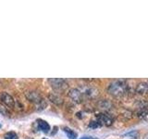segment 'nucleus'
Segmentation results:
<instances>
[{
  "label": "nucleus",
  "instance_id": "nucleus-20",
  "mask_svg": "<svg viewBox=\"0 0 148 139\" xmlns=\"http://www.w3.org/2000/svg\"><path fill=\"white\" fill-rule=\"evenodd\" d=\"M43 139H47V138H43Z\"/></svg>",
  "mask_w": 148,
  "mask_h": 139
},
{
  "label": "nucleus",
  "instance_id": "nucleus-14",
  "mask_svg": "<svg viewBox=\"0 0 148 139\" xmlns=\"http://www.w3.org/2000/svg\"><path fill=\"white\" fill-rule=\"evenodd\" d=\"M5 139H18V134L15 132H8L5 134Z\"/></svg>",
  "mask_w": 148,
  "mask_h": 139
},
{
  "label": "nucleus",
  "instance_id": "nucleus-2",
  "mask_svg": "<svg viewBox=\"0 0 148 139\" xmlns=\"http://www.w3.org/2000/svg\"><path fill=\"white\" fill-rule=\"evenodd\" d=\"M48 82L51 85V87L55 91V93H57V94L64 92L68 88V83L64 79H59V78L49 79Z\"/></svg>",
  "mask_w": 148,
  "mask_h": 139
},
{
  "label": "nucleus",
  "instance_id": "nucleus-5",
  "mask_svg": "<svg viewBox=\"0 0 148 139\" xmlns=\"http://www.w3.org/2000/svg\"><path fill=\"white\" fill-rule=\"evenodd\" d=\"M0 100H1V102L4 105H6L8 108L12 109L15 107V100H14L12 96H10L7 92H2L0 94Z\"/></svg>",
  "mask_w": 148,
  "mask_h": 139
},
{
  "label": "nucleus",
  "instance_id": "nucleus-16",
  "mask_svg": "<svg viewBox=\"0 0 148 139\" xmlns=\"http://www.w3.org/2000/svg\"><path fill=\"white\" fill-rule=\"evenodd\" d=\"M137 134H138V133L136 131H132V132H130V133H125L124 136H132V137H133V136H137Z\"/></svg>",
  "mask_w": 148,
  "mask_h": 139
},
{
  "label": "nucleus",
  "instance_id": "nucleus-8",
  "mask_svg": "<svg viewBox=\"0 0 148 139\" xmlns=\"http://www.w3.org/2000/svg\"><path fill=\"white\" fill-rule=\"evenodd\" d=\"M37 125H38V128L43 131L44 133H49L50 132V125L48 122H46L45 120L38 119L37 120Z\"/></svg>",
  "mask_w": 148,
  "mask_h": 139
},
{
  "label": "nucleus",
  "instance_id": "nucleus-12",
  "mask_svg": "<svg viewBox=\"0 0 148 139\" xmlns=\"http://www.w3.org/2000/svg\"><path fill=\"white\" fill-rule=\"evenodd\" d=\"M63 130H64V132L67 133V136L69 139H76L77 138V133L74 131H72V130H71L68 127H64Z\"/></svg>",
  "mask_w": 148,
  "mask_h": 139
},
{
  "label": "nucleus",
  "instance_id": "nucleus-3",
  "mask_svg": "<svg viewBox=\"0 0 148 139\" xmlns=\"http://www.w3.org/2000/svg\"><path fill=\"white\" fill-rule=\"evenodd\" d=\"M78 89L82 93L83 98H94L98 95V90L95 86L86 85L80 86V88H78Z\"/></svg>",
  "mask_w": 148,
  "mask_h": 139
},
{
  "label": "nucleus",
  "instance_id": "nucleus-17",
  "mask_svg": "<svg viewBox=\"0 0 148 139\" xmlns=\"http://www.w3.org/2000/svg\"><path fill=\"white\" fill-rule=\"evenodd\" d=\"M0 112H2L4 115H8V111L5 108H3V107H0Z\"/></svg>",
  "mask_w": 148,
  "mask_h": 139
},
{
  "label": "nucleus",
  "instance_id": "nucleus-18",
  "mask_svg": "<svg viewBox=\"0 0 148 139\" xmlns=\"http://www.w3.org/2000/svg\"><path fill=\"white\" fill-rule=\"evenodd\" d=\"M80 139H97V138L92 137V136H83V137H82Z\"/></svg>",
  "mask_w": 148,
  "mask_h": 139
},
{
  "label": "nucleus",
  "instance_id": "nucleus-19",
  "mask_svg": "<svg viewBox=\"0 0 148 139\" xmlns=\"http://www.w3.org/2000/svg\"><path fill=\"white\" fill-rule=\"evenodd\" d=\"M143 139H148V133H146V134H145V137H143Z\"/></svg>",
  "mask_w": 148,
  "mask_h": 139
},
{
  "label": "nucleus",
  "instance_id": "nucleus-1",
  "mask_svg": "<svg viewBox=\"0 0 148 139\" xmlns=\"http://www.w3.org/2000/svg\"><path fill=\"white\" fill-rule=\"evenodd\" d=\"M128 85L125 80H115L111 82L108 87V94L114 97H121L127 93Z\"/></svg>",
  "mask_w": 148,
  "mask_h": 139
},
{
  "label": "nucleus",
  "instance_id": "nucleus-6",
  "mask_svg": "<svg viewBox=\"0 0 148 139\" xmlns=\"http://www.w3.org/2000/svg\"><path fill=\"white\" fill-rule=\"evenodd\" d=\"M69 96L71 97V100H73L76 103H82L83 101V96L82 95V93L80 92V90L78 88H72L69 91Z\"/></svg>",
  "mask_w": 148,
  "mask_h": 139
},
{
  "label": "nucleus",
  "instance_id": "nucleus-11",
  "mask_svg": "<svg viewBox=\"0 0 148 139\" xmlns=\"http://www.w3.org/2000/svg\"><path fill=\"white\" fill-rule=\"evenodd\" d=\"M137 116L141 120H148V109H140V110L137 112Z\"/></svg>",
  "mask_w": 148,
  "mask_h": 139
},
{
  "label": "nucleus",
  "instance_id": "nucleus-10",
  "mask_svg": "<svg viewBox=\"0 0 148 139\" xmlns=\"http://www.w3.org/2000/svg\"><path fill=\"white\" fill-rule=\"evenodd\" d=\"M148 91V83H140L136 86V93L139 95H145Z\"/></svg>",
  "mask_w": 148,
  "mask_h": 139
},
{
  "label": "nucleus",
  "instance_id": "nucleus-15",
  "mask_svg": "<svg viewBox=\"0 0 148 139\" xmlns=\"http://www.w3.org/2000/svg\"><path fill=\"white\" fill-rule=\"evenodd\" d=\"M99 126H100V124L98 123V122H97V120H92V122L89 123V127H90V128H94V129H95V128L99 127Z\"/></svg>",
  "mask_w": 148,
  "mask_h": 139
},
{
  "label": "nucleus",
  "instance_id": "nucleus-4",
  "mask_svg": "<svg viewBox=\"0 0 148 139\" xmlns=\"http://www.w3.org/2000/svg\"><path fill=\"white\" fill-rule=\"evenodd\" d=\"M26 97L27 99L30 102H32V103H35L37 105L42 104L43 102H45L44 97L41 96L40 93L36 92V91H29L26 93Z\"/></svg>",
  "mask_w": 148,
  "mask_h": 139
},
{
  "label": "nucleus",
  "instance_id": "nucleus-7",
  "mask_svg": "<svg viewBox=\"0 0 148 139\" xmlns=\"http://www.w3.org/2000/svg\"><path fill=\"white\" fill-rule=\"evenodd\" d=\"M97 117V122L101 125H106V126H110L113 123V119L110 117L109 115L105 114V113H100L96 116Z\"/></svg>",
  "mask_w": 148,
  "mask_h": 139
},
{
  "label": "nucleus",
  "instance_id": "nucleus-13",
  "mask_svg": "<svg viewBox=\"0 0 148 139\" xmlns=\"http://www.w3.org/2000/svg\"><path fill=\"white\" fill-rule=\"evenodd\" d=\"M111 103L110 102H108L106 99H105V100H102L101 102H99V107L101 109H110L111 108Z\"/></svg>",
  "mask_w": 148,
  "mask_h": 139
},
{
  "label": "nucleus",
  "instance_id": "nucleus-9",
  "mask_svg": "<svg viewBox=\"0 0 148 139\" xmlns=\"http://www.w3.org/2000/svg\"><path fill=\"white\" fill-rule=\"evenodd\" d=\"M48 98L51 102H53V103L56 105H61L63 103V100H62L61 97H60V96L55 92L51 93V94L48 96Z\"/></svg>",
  "mask_w": 148,
  "mask_h": 139
}]
</instances>
